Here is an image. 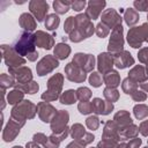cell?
Instances as JSON below:
<instances>
[{"label":"cell","mask_w":148,"mask_h":148,"mask_svg":"<svg viewBox=\"0 0 148 148\" xmlns=\"http://www.w3.org/2000/svg\"><path fill=\"white\" fill-rule=\"evenodd\" d=\"M49 65H53V66H57V67H58L59 62H58L57 59H54V58L51 57V56H46L45 58H43V59L38 62V66H37V72H38V75H39V76L45 75L46 73L51 72V71L54 68V67H51V66H49Z\"/></svg>","instance_id":"30bf717a"},{"label":"cell","mask_w":148,"mask_h":148,"mask_svg":"<svg viewBox=\"0 0 148 148\" xmlns=\"http://www.w3.org/2000/svg\"><path fill=\"white\" fill-rule=\"evenodd\" d=\"M75 25H76V20H75V17L69 16V17L66 20L65 24H64V30H65V32H67V34L71 35V34L74 31Z\"/></svg>","instance_id":"f546056e"},{"label":"cell","mask_w":148,"mask_h":148,"mask_svg":"<svg viewBox=\"0 0 148 148\" xmlns=\"http://www.w3.org/2000/svg\"><path fill=\"white\" fill-rule=\"evenodd\" d=\"M127 40L132 47H140L143 40L148 42V23L132 28L127 34Z\"/></svg>","instance_id":"3957f363"},{"label":"cell","mask_w":148,"mask_h":148,"mask_svg":"<svg viewBox=\"0 0 148 148\" xmlns=\"http://www.w3.org/2000/svg\"><path fill=\"white\" fill-rule=\"evenodd\" d=\"M113 147H114V143L111 142V140L108 141L106 139H104L103 141H101L98 143V148H113Z\"/></svg>","instance_id":"7bdbcfd3"},{"label":"cell","mask_w":148,"mask_h":148,"mask_svg":"<svg viewBox=\"0 0 148 148\" xmlns=\"http://www.w3.org/2000/svg\"><path fill=\"white\" fill-rule=\"evenodd\" d=\"M13 69V68H10ZM14 72L16 73H20V75H16L18 82H27L28 83V80L31 79V71L29 68H20V69H13Z\"/></svg>","instance_id":"cb8c5ba5"},{"label":"cell","mask_w":148,"mask_h":148,"mask_svg":"<svg viewBox=\"0 0 148 148\" xmlns=\"http://www.w3.org/2000/svg\"><path fill=\"white\" fill-rule=\"evenodd\" d=\"M35 39H36V44L43 49H47L50 50L53 45V38L52 36L43 32V31H37L35 34Z\"/></svg>","instance_id":"9a60e30c"},{"label":"cell","mask_w":148,"mask_h":148,"mask_svg":"<svg viewBox=\"0 0 148 148\" xmlns=\"http://www.w3.org/2000/svg\"><path fill=\"white\" fill-rule=\"evenodd\" d=\"M130 79H132V80H134L135 82H138V81H145L147 77H148V75H147V72H145V68L142 67V66H136V67H134L130 73Z\"/></svg>","instance_id":"e0dca14e"},{"label":"cell","mask_w":148,"mask_h":148,"mask_svg":"<svg viewBox=\"0 0 148 148\" xmlns=\"http://www.w3.org/2000/svg\"><path fill=\"white\" fill-rule=\"evenodd\" d=\"M113 62L118 68H126L128 66H132L134 64V59L132 58L131 53L127 51H121L118 52L117 54L113 56Z\"/></svg>","instance_id":"ba28073f"},{"label":"cell","mask_w":148,"mask_h":148,"mask_svg":"<svg viewBox=\"0 0 148 148\" xmlns=\"http://www.w3.org/2000/svg\"><path fill=\"white\" fill-rule=\"evenodd\" d=\"M79 110H80V112L82 114L90 113V112H92V104L88 103V102H81L79 104Z\"/></svg>","instance_id":"d6a6232c"},{"label":"cell","mask_w":148,"mask_h":148,"mask_svg":"<svg viewBox=\"0 0 148 148\" xmlns=\"http://www.w3.org/2000/svg\"><path fill=\"white\" fill-rule=\"evenodd\" d=\"M8 126H9V127H10V126H12V125H10V123H9V124H8ZM10 130H13V128H12V127H10ZM14 130H15V133H14V134H15V135H16V133H18V132H20V127H15V128H14ZM8 132H9V134H8V135H7V136H6V138H3V139H5V141H7V142H8V141H12V140H13V139H14V138H15V136H14V135H13V134H12V133H10V132H12V131H7V130H6V131H5V133H3V134H6V133H8Z\"/></svg>","instance_id":"ab89813d"},{"label":"cell","mask_w":148,"mask_h":148,"mask_svg":"<svg viewBox=\"0 0 148 148\" xmlns=\"http://www.w3.org/2000/svg\"><path fill=\"white\" fill-rule=\"evenodd\" d=\"M96 34H97V36H99L101 38H103V37H105V36L109 34V28H108L105 24H103V23L101 22V23H98V25H97Z\"/></svg>","instance_id":"e575fe53"},{"label":"cell","mask_w":148,"mask_h":148,"mask_svg":"<svg viewBox=\"0 0 148 148\" xmlns=\"http://www.w3.org/2000/svg\"><path fill=\"white\" fill-rule=\"evenodd\" d=\"M20 24H21V27H22L24 30H27L28 32L32 31V30L36 28V22H35L34 17H32L30 14H28V13H23V14L20 16Z\"/></svg>","instance_id":"2e32d148"},{"label":"cell","mask_w":148,"mask_h":148,"mask_svg":"<svg viewBox=\"0 0 148 148\" xmlns=\"http://www.w3.org/2000/svg\"><path fill=\"white\" fill-rule=\"evenodd\" d=\"M133 5L136 8V10H140V12L148 10V1H134Z\"/></svg>","instance_id":"74e56055"},{"label":"cell","mask_w":148,"mask_h":148,"mask_svg":"<svg viewBox=\"0 0 148 148\" xmlns=\"http://www.w3.org/2000/svg\"><path fill=\"white\" fill-rule=\"evenodd\" d=\"M141 143V140L140 139H134L132 141H130V143L127 145V148H138Z\"/></svg>","instance_id":"f6af8a7d"},{"label":"cell","mask_w":148,"mask_h":148,"mask_svg":"<svg viewBox=\"0 0 148 148\" xmlns=\"http://www.w3.org/2000/svg\"><path fill=\"white\" fill-rule=\"evenodd\" d=\"M69 52H71L69 46H68L67 44H62V43L58 44V45L56 46V49H54V54H56L59 59H65V58H67V56L69 54Z\"/></svg>","instance_id":"7402d4cb"},{"label":"cell","mask_w":148,"mask_h":148,"mask_svg":"<svg viewBox=\"0 0 148 148\" xmlns=\"http://www.w3.org/2000/svg\"><path fill=\"white\" fill-rule=\"evenodd\" d=\"M113 62V57L109 53H101L98 56V69L102 73H108L111 71Z\"/></svg>","instance_id":"5bb4252c"},{"label":"cell","mask_w":148,"mask_h":148,"mask_svg":"<svg viewBox=\"0 0 148 148\" xmlns=\"http://www.w3.org/2000/svg\"><path fill=\"white\" fill-rule=\"evenodd\" d=\"M54 121L51 123V128L53 132L59 133V132H64V130H66V124L68 121V113L66 111H60L54 116Z\"/></svg>","instance_id":"9c48e42d"},{"label":"cell","mask_w":148,"mask_h":148,"mask_svg":"<svg viewBox=\"0 0 148 148\" xmlns=\"http://www.w3.org/2000/svg\"><path fill=\"white\" fill-rule=\"evenodd\" d=\"M35 44H36L35 35H32L28 31H23V32H21L20 37L13 43V50L17 54L27 56L29 58V60L34 61L38 57V53L35 51Z\"/></svg>","instance_id":"6da1fadb"},{"label":"cell","mask_w":148,"mask_h":148,"mask_svg":"<svg viewBox=\"0 0 148 148\" xmlns=\"http://www.w3.org/2000/svg\"><path fill=\"white\" fill-rule=\"evenodd\" d=\"M66 73H67V77L71 81H76V82H82L86 80V74L83 71H80L79 66H76L74 62H71L67 65L66 67Z\"/></svg>","instance_id":"8fae6325"},{"label":"cell","mask_w":148,"mask_h":148,"mask_svg":"<svg viewBox=\"0 0 148 148\" xmlns=\"http://www.w3.org/2000/svg\"><path fill=\"white\" fill-rule=\"evenodd\" d=\"M84 6H86V1H74V2H72V8L76 12L82 10L84 8Z\"/></svg>","instance_id":"60d3db41"},{"label":"cell","mask_w":148,"mask_h":148,"mask_svg":"<svg viewBox=\"0 0 148 148\" xmlns=\"http://www.w3.org/2000/svg\"><path fill=\"white\" fill-rule=\"evenodd\" d=\"M105 5V1H89L86 15L89 17V20H96Z\"/></svg>","instance_id":"7c38bea8"},{"label":"cell","mask_w":148,"mask_h":148,"mask_svg":"<svg viewBox=\"0 0 148 148\" xmlns=\"http://www.w3.org/2000/svg\"><path fill=\"white\" fill-rule=\"evenodd\" d=\"M147 18H148V16H147Z\"/></svg>","instance_id":"681fc988"},{"label":"cell","mask_w":148,"mask_h":148,"mask_svg":"<svg viewBox=\"0 0 148 148\" xmlns=\"http://www.w3.org/2000/svg\"><path fill=\"white\" fill-rule=\"evenodd\" d=\"M141 88L148 91V82H146V83H142V84H141Z\"/></svg>","instance_id":"bcb514c9"},{"label":"cell","mask_w":148,"mask_h":148,"mask_svg":"<svg viewBox=\"0 0 148 148\" xmlns=\"http://www.w3.org/2000/svg\"><path fill=\"white\" fill-rule=\"evenodd\" d=\"M71 6H72V2H69V1H59L58 0V1L53 2V8L58 14H65L69 9Z\"/></svg>","instance_id":"603a6c76"},{"label":"cell","mask_w":148,"mask_h":148,"mask_svg":"<svg viewBox=\"0 0 148 148\" xmlns=\"http://www.w3.org/2000/svg\"><path fill=\"white\" fill-rule=\"evenodd\" d=\"M104 82L110 88H114L119 84V75L116 71H110L104 74Z\"/></svg>","instance_id":"ac0fdd59"},{"label":"cell","mask_w":148,"mask_h":148,"mask_svg":"<svg viewBox=\"0 0 148 148\" xmlns=\"http://www.w3.org/2000/svg\"><path fill=\"white\" fill-rule=\"evenodd\" d=\"M103 94H104V97H105L110 103H111V102L117 101V99H118V97H119L118 91H117L116 89H113V88H110V87L105 88Z\"/></svg>","instance_id":"4316f807"},{"label":"cell","mask_w":148,"mask_h":148,"mask_svg":"<svg viewBox=\"0 0 148 148\" xmlns=\"http://www.w3.org/2000/svg\"><path fill=\"white\" fill-rule=\"evenodd\" d=\"M89 82L92 87H99L102 84V79L98 75V73H92L89 77Z\"/></svg>","instance_id":"d590c367"},{"label":"cell","mask_w":148,"mask_h":148,"mask_svg":"<svg viewBox=\"0 0 148 148\" xmlns=\"http://www.w3.org/2000/svg\"><path fill=\"white\" fill-rule=\"evenodd\" d=\"M76 91L74 90H67L60 96V103L62 104H72L76 99Z\"/></svg>","instance_id":"d4e9b609"},{"label":"cell","mask_w":148,"mask_h":148,"mask_svg":"<svg viewBox=\"0 0 148 148\" xmlns=\"http://www.w3.org/2000/svg\"><path fill=\"white\" fill-rule=\"evenodd\" d=\"M75 20H76V25L79 27V29L74 30L69 35V39L72 42H80L84 38H88L92 34L94 25L86 14H79L75 17Z\"/></svg>","instance_id":"7a4b0ae2"},{"label":"cell","mask_w":148,"mask_h":148,"mask_svg":"<svg viewBox=\"0 0 148 148\" xmlns=\"http://www.w3.org/2000/svg\"><path fill=\"white\" fill-rule=\"evenodd\" d=\"M29 7H30L31 13L35 15V17H36V20L38 22L43 21L44 16L46 15L47 9H49V5L45 1H37V0L31 1L29 3Z\"/></svg>","instance_id":"52a82bcc"},{"label":"cell","mask_w":148,"mask_h":148,"mask_svg":"<svg viewBox=\"0 0 148 148\" xmlns=\"http://www.w3.org/2000/svg\"><path fill=\"white\" fill-rule=\"evenodd\" d=\"M60 23V20H59V16L56 15V14H50L47 15L46 20H45V27L47 30H56L58 28Z\"/></svg>","instance_id":"44dd1931"},{"label":"cell","mask_w":148,"mask_h":148,"mask_svg":"<svg viewBox=\"0 0 148 148\" xmlns=\"http://www.w3.org/2000/svg\"><path fill=\"white\" fill-rule=\"evenodd\" d=\"M147 75H148V66H147Z\"/></svg>","instance_id":"c3c4849f"},{"label":"cell","mask_w":148,"mask_h":148,"mask_svg":"<svg viewBox=\"0 0 148 148\" xmlns=\"http://www.w3.org/2000/svg\"><path fill=\"white\" fill-rule=\"evenodd\" d=\"M99 125V121H98V118L95 117V116H91L87 119V126L90 128V130H96Z\"/></svg>","instance_id":"8d00e7d4"},{"label":"cell","mask_w":148,"mask_h":148,"mask_svg":"<svg viewBox=\"0 0 148 148\" xmlns=\"http://www.w3.org/2000/svg\"><path fill=\"white\" fill-rule=\"evenodd\" d=\"M102 23L108 28H116L118 25H121V17L113 8H110L102 14Z\"/></svg>","instance_id":"8992f818"},{"label":"cell","mask_w":148,"mask_h":148,"mask_svg":"<svg viewBox=\"0 0 148 148\" xmlns=\"http://www.w3.org/2000/svg\"><path fill=\"white\" fill-rule=\"evenodd\" d=\"M90 96H91V92L88 88L83 87V88H79L76 90V97L82 102H87V99H89Z\"/></svg>","instance_id":"4dcf8cb0"},{"label":"cell","mask_w":148,"mask_h":148,"mask_svg":"<svg viewBox=\"0 0 148 148\" xmlns=\"http://www.w3.org/2000/svg\"><path fill=\"white\" fill-rule=\"evenodd\" d=\"M14 148H22V147H20V146H16V147H14Z\"/></svg>","instance_id":"7dc6e473"},{"label":"cell","mask_w":148,"mask_h":148,"mask_svg":"<svg viewBox=\"0 0 148 148\" xmlns=\"http://www.w3.org/2000/svg\"><path fill=\"white\" fill-rule=\"evenodd\" d=\"M124 46V38H123V27L118 25L113 28L110 42H109V51L110 52H120Z\"/></svg>","instance_id":"5b68a950"},{"label":"cell","mask_w":148,"mask_h":148,"mask_svg":"<svg viewBox=\"0 0 148 148\" xmlns=\"http://www.w3.org/2000/svg\"><path fill=\"white\" fill-rule=\"evenodd\" d=\"M139 131L141 132L142 135H145V136L148 135V120L141 123V125H140V130H139Z\"/></svg>","instance_id":"ee69618b"},{"label":"cell","mask_w":148,"mask_h":148,"mask_svg":"<svg viewBox=\"0 0 148 148\" xmlns=\"http://www.w3.org/2000/svg\"><path fill=\"white\" fill-rule=\"evenodd\" d=\"M21 89H23L25 92L28 94H35L37 90H38V84L36 82H28L25 86H20Z\"/></svg>","instance_id":"1f68e13d"},{"label":"cell","mask_w":148,"mask_h":148,"mask_svg":"<svg viewBox=\"0 0 148 148\" xmlns=\"http://www.w3.org/2000/svg\"><path fill=\"white\" fill-rule=\"evenodd\" d=\"M123 90L126 92V94H133L134 91H136V83H135V81H133L132 79H130V77H127V79H125L124 81H123Z\"/></svg>","instance_id":"484cf974"},{"label":"cell","mask_w":148,"mask_h":148,"mask_svg":"<svg viewBox=\"0 0 148 148\" xmlns=\"http://www.w3.org/2000/svg\"><path fill=\"white\" fill-rule=\"evenodd\" d=\"M83 135H86V133H84V131H83V127H82L80 124L73 125V127H72V136H73L74 139L81 140V139H83Z\"/></svg>","instance_id":"f1b7e54d"},{"label":"cell","mask_w":148,"mask_h":148,"mask_svg":"<svg viewBox=\"0 0 148 148\" xmlns=\"http://www.w3.org/2000/svg\"><path fill=\"white\" fill-rule=\"evenodd\" d=\"M61 84H62V75L61 74H57V75L52 76L49 80V83H47L49 90L45 91L42 95V98L46 99V102L47 101H53V99L58 98L60 89H61Z\"/></svg>","instance_id":"277c9868"},{"label":"cell","mask_w":148,"mask_h":148,"mask_svg":"<svg viewBox=\"0 0 148 148\" xmlns=\"http://www.w3.org/2000/svg\"><path fill=\"white\" fill-rule=\"evenodd\" d=\"M114 120L123 127H127L130 124H132V119L130 114L126 111H120L114 116Z\"/></svg>","instance_id":"ffe728a7"},{"label":"cell","mask_w":148,"mask_h":148,"mask_svg":"<svg viewBox=\"0 0 148 148\" xmlns=\"http://www.w3.org/2000/svg\"><path fill=\"white\" fill-rule=\"evenodd\" d=\"M132 97H133V99H135V101H145L146 99V94L145 92H142V91H134L133 94H132Z\"/></svg>","instance_id":"b9f144b4"},{"label":"cell","mask_w":148,"mask_h":148,"mask_svg":"<svg viewBox=\"0 0 148 148\" xmlns=\"http://www.w3.org/2000/svg\"><path fill=\"white\" fill-rule=\"evenodd\" d=\"M134 114L138 119H143L145 117L148 116V106L146 105H135L134 106Z\"/></svg>","instance_id":"83f0119b"},{"label":"cell","mask_w":148,"mask_h":148,"mask_svg":"<svg viewBox=\"0 0 148 148\" xmlns=\"http://www.w3.org/2000/svg\"><path fill=\"white\" fill-rule=\"evenodd\" d=\"M91 104H92V112H96L98 114H108L113 109L112 103H106L101 98H94Z\"/></svg>","instance_id":"4fadbf2b"},{"label":"cell","mask_w":148,"mask_h":148,"mask_svg":"<svg viewBox=\"0 0 148 148\" xmlns=\"http://www.w3.org/2000/svg\"><path fill=\"white\" fill-rule=\"evenodd\" d=\"M21 98H22V92L21 91H17V90H14V91L9 92V95H8V102L10 104L17 103Z\"/></svg>","instance_id":"836d02e7"},{"label":"cell","mask_w":148,"mask_h":148,"mask_svg":"<svg viewBox=\"0 0 148 148\" xmlns=\"http://www.w3.org/2000/svg\"><path fill=\"white\" fill-rule=\"evenodd\" d=\"M124 18H125V22L128 24V25H134L138 21H139V14L135 9L133 8H127L126 12H125V15H124Z\"/></svg>","instance_id":"d6986e66"},{"label":"cell","mask_w":148,"mask_h":148,"mask_svg":"<svg viewBox=\"0 0 148 148\" xmlns=\"http://www.w3.org/2000/svg\"><path fill=\"white\" fill-rule=\"evenodd\" d=\"M138 57H139V60H140L141 62H146V64H148V47L142 49V50L139 52Z\"/></svg>","instance_id":"f35d334b"}]
</instances>
